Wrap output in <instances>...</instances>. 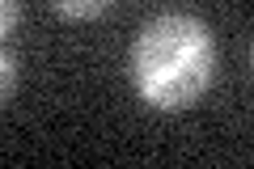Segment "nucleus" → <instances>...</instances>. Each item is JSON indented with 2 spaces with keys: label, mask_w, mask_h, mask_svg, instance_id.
Segmentation results:
<instances>
[{
  "label": "nucleus",
  "mask_w": 254,
  "mask_h": 169,
  "mask_svg": "<svg viewBox=\"0 0 254 169\" xmlns=\"http://www.w3.org/2000/svg\"><path fill=\"white\" fill-rule=\"evenodd\" d=\"M127 76L144 106L161 114L190 110L216 80V38L195 13H161L136 34Z\"/></svg>",
  "instance_id": "1"
},
{
  "label": "nucleus",
  "mask_w": 254,
  "mask_h": 169,
  "mask_svg": "<svg viewBox=\"0 0 254 169\" xmlns=\"http://www.w3.org/2000/svg\"><path fill=\"white\" fill-rule=\"evenodd\" d=\"M115 0H51V9L60 13L64 21H93L110 9Z\"/></svg>",
  "instance_id": "2"
},
{
  "label": "nucleus",
  "mask_w": 254,
  "mask_h": 169,
  "mask_svg": "<svg viewBox=\"0 0 254 169\" xmlns=\"http://www.w3.org/2000/svg\"><path fill=\"white\" fill-rule=\"evenodd\" d=\"M17 93V59L9 51H0V106Z\"/></svg>",
  "instance_id": "3"
},
{
  "label": "nucleus",
  "mask_w": 254,
  "mask_h": 169,
  "mask_svg": "<svg viewBox=\"0 0 254 169\" xmlns=\"http://www.w3.org/2000/svg\"><path fill=\"white\" fill-rule=\"evenodd\" d=\"M17 21H21V0H0V43L17 30Z\"/></svg>",
  "instance_id": "4"
}]
</instances>
